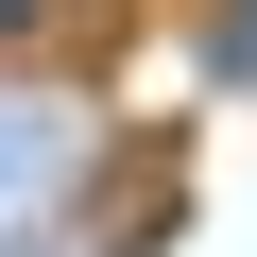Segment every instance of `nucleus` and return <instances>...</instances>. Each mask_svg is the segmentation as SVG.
<instances>
[{"label":"nucleus","instance_id":"1","mask_svg":"<svg viewBox=\"0 0 257 257\" xmlns=\"http://www.w3.org/2000/svg\"><path fill=\"white\" fill-rule=\"evenodd\" d=\"M18 172H35V120H0V189H18Z\"/></svg>","mask_w":257,"mask_h":257}]
</instances>
